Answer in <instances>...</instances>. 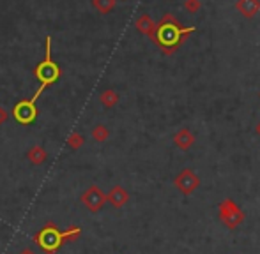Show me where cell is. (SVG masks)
I'll list each match as a JSON object with an SVG mask.
<instances>
[{
  "label": "cell",
  "instance_id": "4",
  "mask_svg": "<svg viewBox=\"0 0 260 254\" xmlns=\"http://www.w3.org/2000/svg\"><path fill=\"white\" fill-rule=\"evenodd\" d=\"M80 200H82L83 207H87L90 212H99L103 208V205L106 203V194L103 193L101 189L97 187V185H90L89 189H85L82 193V196H80Z\"/></svg>",
  "mask_w": 260,
  "mask_h": 254
},
{
  "label": "cell",
  "instance_id": "14",
  "mask_svg": "<svg viewBox=\"0 0 260 254\" xmlns=\"http://www.w3.org/2000/svg\"><path fill=\"white\" fill-rule=\"evenodd\" d=\"M18 254H37V253H35L34 249H30V247H25V249H21Z\"/></svg>",
  "mask_w": 260,
  "mask_h": 254
},
{
  "label": "cell",
  "instance_id": "8",
  "mask_svg": "<svg viewBox=\"0 0 260 254\" xmlns=\"http://www.w3.org/2000/svg\"><path fill=\"white\" fill-rule=\"evenodd\" d=\"M83 143H85V138L80 132H71L67 136V146H69L71 150H80L83 146Z\"/></svg>",
  "mask_w": 260,
  "mask_h": 254
},
{
  "label": "cell",
  "instance_id": "6",
  "mask_svg": "<svg viewBox=\"0 0 260 254\" xmlns=\"http://www.w3.org/2000/svg\"><path fill=\"white\" fill-rule=\"evenodd\" d=\"M158 41L159 44H172L177 41V30L170 25H163L158 32Z\"/></svg>",
  "mask_w": 260,
  "mask_h": 254
},
{
  "label": "cell",
  "instance_id": "11",
  "mask_svg": "<svg viewBox=\"0 0 260 254\" xmlns=\"http://www.w3.org/2000/svg\"><path fill=\"white\" fill-rule=\"evenodd\" d=\"M92 138L96 139V141H106V138H108V129H106L105 126H96L92 129Z\"/></svg>",
  "mask_w": 260,
  "mask_h": 254
},
{
  "label": "cell",
  "instance_id": "9",
  "mask_svg": "<svg viewBox=\"0 0 260 254\" xmlns=\"http://www.w3.org/2000/svg\"><path fill=\"white\" fill-rule=\"evenodd\" d=\"M94 7L97 9L99 12H110L113 9V5H115V0H92Z\"/></svg>",
  "mask_w": 260,
  "mask_h": 254
},
{
  "label": "cell",
  "instance_id": "10",
  "mask_svg": "<svg viewBox=\"0 0 260 254\" xmlns=\"http://www.w3.org/2000/svg\"><path fill=\"white\" fill-rule=\"evenodd\" d=\"M99 99H101V103L105 104L106 108H112L113 104L117 103V99H119V96H117L113 90H105V92L101 94V97H99Z\"/></svg>",
  "mask_w": 260,
  "mask_h": 254
},
{
  "label": "cell",
  "instance_id": "5",
  "mask_svg": "<svg viewBox=\"0 0 260 254\" xmlns=\"http://www.w3.org/2000/svg\"><path fill=\"white\" fill-rule=\"evenodd\" d=\"M27 159H28V162H30V164L41 166L48 159V152L44 150L41 145H34V146H30V148L27 150Z\"/></svg>",
  "mask_w": 260,
  "mask_h": 254
},
{
  "label": "cell",
  "instance_id": "1",
  "mask_svg": "<svg viewBox=\"0 0 260 254\" xmlns=\"http://www.w3.org/2000/svg\"><path fill=\"white\" fill-rule=\"evenodd\" d=\"M80 237H82L80 226H69L67 230H58L55 223L48 221L37 233H34L32 240L44 254H57L66 244L74 242Z\"/></svg>",
  "mask_w": 260,
  "mask_h": 254
},
{
  "label": "cell",
  "instance_id": "2",
  "mask_svg": "<svg viewBox=\"0 0 260 254\" xmlns=\"http://www.w3.org/2000/svg\"><path fill=\"white\" fill-rule=\"evenodd\" d=\"M34 76L39 80V83L44 85V87H50L53 85L58 78L62 76V69L58 64L53 62L51 57V37H46V53H44L43 62H39L34 69Z\"/></svg>",
  "mask_w": 260,
  "mask_h": 254
},
{
  "label": "cell",
  "instance_id": "12",
  "mask_svg": "<svg viewBox=\"0 0 260 254\" xmlns=\"http://www.w3.org/2000/svg\"><path fill=\"white\" fill-rule=\"evenodd\" d=\"M136 27H138V30L140 32H145V34H151L152 32V21H151V18L149 16H142V18L136 21Z\"/></svg>",
  "mask_w": 260,
  "mask_h": 254
},
{
  "label": "cell",
  "instance_id": "3",
  "mask_svg": "<svg viewBox=\"0 0 260 254\" xmlns=\"http://www.w3.org/2000/svg\"><path fill=\"white\" fill-rule=\"evenodd\" d=\"M44 89H48V87L41 85V87L35 90V94L30 97V99H21V101H18L14 106H12L11 115H12V119H14L16 122L21 124V126H30V124L37 119V115H39L37 99L41 97V94L44 92Z\"/></svg>",
  "mask_w": 260,
  "mask_h": 254
},
{
  "label": "cell",
  "instance_id": "13",
  "mask_svg": "<svg viewBox=\"0 0 260 254\" xmlns=\"http://www.w3.org/2000/svg\"><path fill=\"white\" fill-rule=\"evenodd\" d=\"M7 119H9V113H7V110H5V108H2V106H0V126H2V124H5V122H7Z\"/></svg>",
  "mask_w": 260,
  "mask_h": 254
},
{
  "label": "cell",
  "instance_id": "7",
  "mask_svg": "<svg viewBox=\"0 0 260 254\" xmlns=\"http://www.w3.org/2000/svg\"><path fill=\"white\" fill-rule=\"evenodd\" d=\"M126 200H128V196H126V193L122 191L121 187H115L110 191V194L106 196V201H110V203L113 205V207H122V205L126 203Z\"/></svg>",
  "mask_w": 260,
  "mask_h": 254
}]
</instances>
